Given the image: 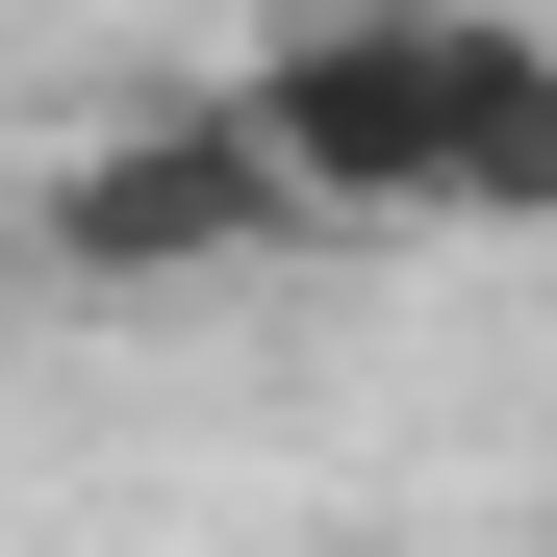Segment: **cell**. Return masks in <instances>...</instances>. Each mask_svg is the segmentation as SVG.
I'll return each instance as SVG.
<instances>
[{
	"label": "cell",
	"mask_w": 557,
	"mask_h": 557,
	"mask_svg": "<svg viewBox=\"0 0 557 557\" xmlns=\"http://www.w3.org/2000/svg\"><path fill=\"white\" fill-rule=\"evenodd\" d=\"M330 203H305V152L253 127V76L228 102H152V127H102L51 177V278H102V305H177V278H253V253H305Z\"/></svg>",
	"instance_id": "2"
},
{
	"label": "cell",
	"mask_w": 557,
	"mask_h": 557,
	"mask_svg": "<svg viewBox=\"0 0 557 557\" xmlns=\"http://www.w3.org/2000/svg\"><path fill=\"white\" fill-rule=\"evenodd\" d=\"M253 127L305 152V203L381 228H557V51L507 0H330L253 51Z\"/></svg>",
	"instance_id": "1"
}]
</instances>
